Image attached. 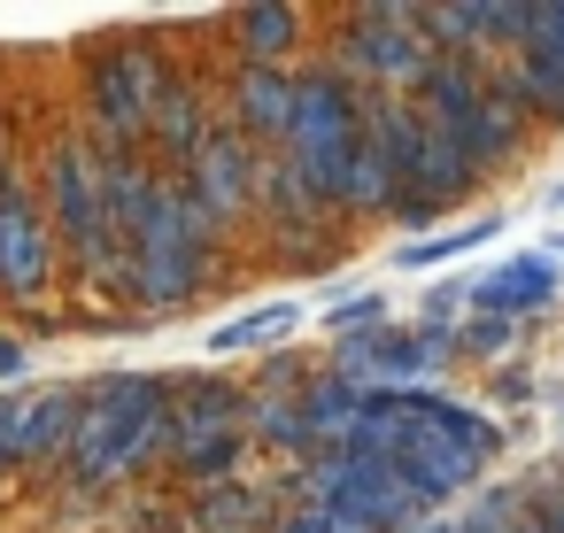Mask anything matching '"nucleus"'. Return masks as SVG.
Returning a JSON list of instances; mask_svg holds the SVG:
<instances>
[{
    "instance_id": "ddd939ff",
    "label": "nucleus",
    "mask_w": 564,
    "mask_h": 533,
    "mask_svg": "<svg viewBox=\"0 0 564 533\" xmlns=\"http://www.w3.org/2000/svg\"><path fill=\"white\" fill-rule=\"evenodd\" d=\"M148 124H163V148H171V155H194V148L209 140V132L194 124V94H186V86H163V94H155V117H148Z\"/></svg>"
},
{
    "instance_id": "393cba45",
    "label": "nucleus",
    "mask_w": 564,
    "mask_h": 533,
    "mask_svg": "<svg viewBox=\"0 0 564 533\" xmlns=\"http://www.w3.org/2000/svg\"><path fill=\"white\" fill-rule=\"evenodd\" d=\"M510 533H541V525H533V518H525V525H510Z\"/></svg>"
},
{
    "instance_id": "f257e3e1",
    "label": "nucleus",
    "mask_w": 564,
    "mask_h": 533,
    "mask_svg": "<svg viewBox=\"0 0 564 533\" xmlns=\"http://www.w3.org/2000/svg\"><path fill=\"white\" fill-rule=\"evenodd\" d=\"M148 448H163V387L155 379H101L78 402V433L63 448V464H70V479L101 487V479L132 471Z\"/></svg>"
},
{
    "instance_id": "412c9836",
    "label": "nucleus",
    "mask_w": 564,
    "mask_h": 533,
    "mask_svg": "<svg viewBox=\"0 0 564 533\" xmlns=\"http://www.w3.org/2000/svg\"><path fill=\"white\" fill-rule=\"evenodd\" d=\"M464 340H471L479 356H502V340H510V325H502V317H479V325H471Z\"/></svg>"
},
{
    "instance_id": "6ab92c4d",
    "label": "nucleus",
    "mask_w": 564,
    "mask_h": 533,
    "mask_svg": "<svg viewBox=\"0 0 564 533\" xmlns=\"http://www.w3.org/2000/svg\"><path fill=\"white\" fill-rule=\"evenodd\" d=\"M248 518H263V494H240V487H225V494L202 510V533H232V525H248Z\"/></svg>"
},
{
    "instance_id": "6e6552de",
    "label": "nucleus",
    "mask_w": 564,
    "mask_h": 533,
    "mask_svg": "<svg viewBox=\"0 0 564 533\" xmlns=\"http://www.w3.org/2000/svg\"><path fill=\"white\" fill-rule=\"evenodd\" d=\"M518 94L564 117V9H533L518 40Z\"/></svg>"
},
{
    "instance_id": "b1692460",
    "label": "nucleus",
    "mask_w": 564,
    "mask_h": 533,
    "mask_svg": "<svg viewBox=\"0 0 564 533\" xmlns=\"http://www.w3.org/2000/svg\"><path fill=\"white\" fill-rule=\"evenodd\" d=\"M279 533H325V525H317V510H302V518H286Z\"/></svg>"
},
{
    "instance_id": "7ed1b4c3",
    "label": "nucleus",
    "mask_w": 564,
    "mask_h": 533,
    "mask_svg": "<svg viewBox=\"0 0 564 533\" xmlns=\"http://www.w3.org/2000/svg\"><path fill=\"white\" fill-rule=\"evenodd\" d=\"M202 240H209V209L194 202V186H148V217L132 232V279L148 302H178L202 279Z\"/></svg>"
},
{
    "instance_id": "39448f33",
    "label": "nucleus",
    "mask_w": 564,
    "mask_h": 533,
    "mask_svg": "<svg viewBox=\"0 0 564 533\" xmlns=\"http://www.w3.org/2000/svg\"><path fill=\"white\" fill-rule=\"evenodd\" d=\"M348 63H356V70H371V78H379V94H387V86H417V70H425L433 55H425V40H417V17H410V9H379V17H364V24H356Z\"/></svg>"
},
{
    "instance_id": "1a4fd4ad",
    "label": "nucleus",
    "mask_w": 564,
    "mask_h": 533,
    "mask_svg": "<svg viewBox=\"0 0 564 533\" xmlns=\"http://www.w3.org/2000/svg\"><path fill=\"white\" fill-rule=\"evenodd\" d=\"M186 163H194V202H202L209 217H232V209L256 194V163H248L240 140H202Z\"/></svg>"
},
{
    "instance_id": "f3484780",
    "label": "nucleus",
    "mask_w": 564,
    "mask_h": 533,
    "mask_svg": "<svg viewBox=\"0 0 564 533\" xmlns=\"http://www.w3.org/2000/svg\"><path fill=\"white\" fill-rule=\"evenodd\" d=\"M248 425H256V433H263V440H279V448H317V440H310V425H302V410H294V402H256V410H248Z\"/></svg>"
},
{
    "instance_id": "aec40b11",
    "label": "nucleus",
    "mask_w": 564,
    "mask_h": 533,
    "mask_svg": "<svg viewBox=\"0 0 564 533\" xmlns=\"http://www.w3.org/2000/svg\"><path fill=\"white\" fill-rule=\"evenodd\" d=\"M379 309H387V294H348V302H333V309H325V325H333V333H348V325H364V317H379Z\"/></svg>"
},
{
    "instance_id": "423d86ee",
    "label": "nucleus",
    "mask_w": 564,
    "mask_h": 533,
    "mask_svg": "<svg viewBox=\"0 0 564 533\" xmlns=\"http://www.w3.org/2000/svg\"><path fill=\"white\" fill-rule=\"evenodd\" d=\"M155 55H140V47H124V55H109L101 70H94V101H101V124L117 132V140H132L148 117H155Z\"/></svg>"
},
{
    "instance_id": "2eb2a0df",
    "label": "nucleus",
    "mask_w": 564,
    "mask_h": 533,
    "mask_svg": "<svg viewBox=\"0 0 564 533\" xmlns=\"http://www.w3.org/2000/svg\"><path fill=\"white\" fill-rule=\"evenodd\" d=\"M240 32H248L256 70H271V55H286V47H294V9H248V17H240Z\"/></svg>"
},
{
    "instance_id": "a211bd4d",
    "label": "nucleus",
    "mask_w": 564,
    "mask_h": 533,
    "mask_svg": "<svg viewBox=\"0 0 564 533\" xmlns=\"http://www.w3.org/2000/svg\"><path fill=\"white\" fill-rule=\"evenodd\" d=\"M232 456H240V425H232V433H209V440H194V448H178V464H186L194 479H225Z\"/></svg>"
},
{
    "instance_id": "0eeeda50",
    "label": "nucleus",
    "mask_w": 564,
    "mask_h": 533,
    "mask_svg": "<svg viewBox=\"0 0 564 533\" xmlns=\"http://www.w3.org/2000/svg\"><path fill=\"white\" fill-rule=\"evenodd\" d=\"M549 294H556V255H510V263H495L464 286V302H479V317H502V325L541 309Z\"/></svg>"
},
{
    "instance_id": "9b49d317",
    "label": "nucleus",
    "mask_w": 564,
    "mask_h": 533,
    "mask_svg": "<svg viewBox=\"0 0 564 533\" xmlns=\"http://www.w3.org/2000/svg\"><path fill=\"white\" fill-rule=\"evenodd\" d=\"M356 387H340V379H317L294 410H302V425H310V440H348V425H356Z\"/></svg>"
},
{
    "instance_id": "dca6fc26",
    "label": "nucleus",
    "mask_w": 564,
    "mask_h": 533,
    "mask_svg": "<svg viewBox=\"0 0 564 533\" xmlns=\"http://www.w3.org/2000/svg\"><path fill=\"white\" fill-rule=\"evenodd\" d=\"M70 425H78V394H70V387H63V394H40V402H32V433H24V456H47Z\"/></svg>"
},
{
    "instance_id": "4468645a",
    "label": "nucleus",
    "mask_w": 564,
    "mask_h": 533,
    "mask_svg": "<svg viewBox=\"0 0 564 533\" xmlns=\"http://www.w3.org/2000/svg\"><path fill=\"white\" fill-rule=\"evenodd\" d=\"M495 225H502V217H479V225H456V232H441V240H410V248H402V263H410V271H425V263H448V255H471V248H487V240H495Z\"/></svg>"
},
{
    "instance_id": "f03ea898",
    "label": "nucleus",
    "mask_w": 564,
    "mask_h": 533,
    "mask_svg": "<svg viewBox=\"0 0 564 533\" xmlns=\"http://www.w3.org/2000/svg\"><path fill=\"white\" fill-rule=\"evenodd\" d=\"M348 155H356V101H348V86L340 78H302L294 109H286V163L279 171L310 202H325V194H340Z\"/></svg>"
},
{
    "instance_id": "9d476101",
    "label": "nucleus",
    "mask_w": 564,
    "mask_h": 533,
    "mask_svg": "<svg viewBox=\"0 0 564 533\" xmlns=\"http://www.w3.org/2000/svg\"><path fill=\"white\" fill-rule=\"evenodd\" d=\"M232 101H240V124H248V132H271V140H286V109H294V78H279V70H240V86H232Z\"/></svg>"
},
{
    "instance_id": "f8f14e48",
    "label": "nucleus",
    "mask_w": 564,
    "mask_h": 533,
    "mask_svg": "<svg viewBox=\"0 0 564 533\" xmlns=\"http://www.w3.org/2000/svg\"><path fill=\"white\" fill-rule=\"evenodd\" d=\"M286 325H294V309H286V302H271V309H248V317H232V325H217V333H209V356H248V348L279 340Z\"/></svg>"
},
{
    "instance_id": "5701e85b",
    "label": "nucleus",
    "mask_w": 564,
    "mask_h": 533,
    "mask_svg": "<svg viewBox=\"0 0 564 533\" xmlns=\"http://www.w3.org/2000/svg\"><path fill=\"white\" fill-rule=\"evenodd\" d=\"M0 379H24V340H0Z\"/></svg>"
},
{
    "instance_id": "4be33fe9",
    "label": "nucleus",
    "mask_w": 564,
    "mask_h": 533,
    "mask_svg": "<svg viewBox=\"0 0 564 533\" xmlns=\"http://www.w3.org/2000/svg\"><path fill=\"white\" fill-rule=\"evenodd\" d=\"M425 309H433V317H456V309H464V286H433V302H425Z\"/></svg>"
},
{
    "instance_id": "20e7f679",
    "label": "nucleus",
    "mask_w": 564,
    "mask_h": 533,
    "mask_svg": "<svg viewBox=\"0 0 564 533\" xmlns=\"http://www.w3.org/2000/svg\"><path fill=\"white\" fill-rule=\"evenodd\" d=\"M55 225H63V240L78 248V263L86 271H109L117 255H109V209H101V163L86 155V148H63L55 155Z\"/></svg>"
}]
</instances>
